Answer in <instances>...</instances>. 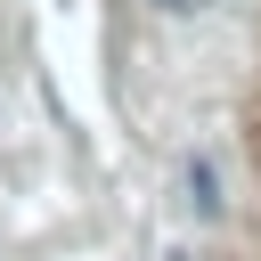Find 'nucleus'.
<instances>
[{
  "label": "nucleus",
  "instance_id": "nucleus-1",
  "mask_svg": "<svg viewBox=\"0 0 261 261\" xmlns=\"http://www.w3.org/2000/svg\"><path fill=\"white\" fill-rule=\"evenodd\" d=\"M188 204H196V220H220V179L204 155H188Z\"/></svg>",
  "mask_w": 261,
  "mask_h": 261
},
{
  "label": "nucleus",
  "instance_id": "nucleus-2",
  "mask_svg": "<svg viewBox=\"0 0 261 261\" xmlns=\"http://www.w3.org/2000/svg\"><path fill=\"white\" fill-rule=\"evenodd\" d=\"M155 8H171V16H179V8H196V0H155Z\"/></svg>",
  "mask_w": 261,
  "mask_h": 261
}]
</instances>
